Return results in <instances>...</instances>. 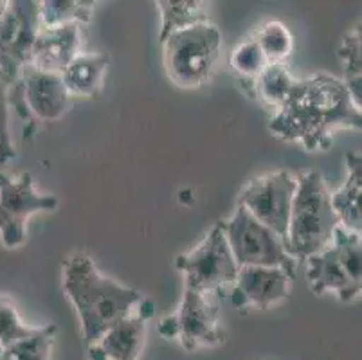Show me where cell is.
I'll return each instance as SVG.
<instances>
[{
	"label": "cell",
	"instance_id": "obj_1",
	"mask_svg": "<svg viewBox=\"0 0 362 360\" xmlns=\"http://www.w3.org/2000/svg\"><path fill=\"white\" fill-rule=\"evenodd\" d=\"M361 108L342 79L317 72L296 81L287 101L274 112L269 130L307 151H325L337 130H361Z\"/></svg>",
	"mask_w": 362,
	"mask_h": 360
},
{
	"label": "cell",
	"instance_id": "obj_2",
	"mask_svg": "<svg viewBox=\"0 0 362 360\" xmlns=\"http://www.w3.org/2000/svg\"><path fill=\"white\" fill-rule=\"evenodd\" d=\"M62 286L80 317L81 335L90 346L105 332L132 315L144 296L98 270L85 254L69 257L62 269Z\"/></svg>",
	"mask_w": 362,
	"mask_h": 360
},
{
	"label": "cell",
	"instance_id": "obj_3",
	"mask_svg": "<svg viewBox=\"0 0 362 360\" xmlns=\"http://www.w3.org/2000/svg\"><path fill=\"white\" fill-rule=\"evenodd\" d=\"M339 226L321 171L310 170L299 175L285 238L288 256L296 262H305L321 252L332 243L334 231Z\"/></svg>",
	"mask_w": 362,
	"mask_h": 360
},
{
	"label": "cell",
	"instance_id": "obj_4",
	"mask_svg": "<svg viewBox=\"0 0 362 360\" xmlns=\"http://www.w3.org/2000/svg\"><path fill=\"white\" fill-rule=\"evenodd\" d=\"M220 52L222 33L211 22L171 33L163 42L166 74L180 88L206 85L215 74Z\"/></svg>",
	"mask_w": 362,
	"mask_h": 360
},
{
	"label": "cell",
	"instance_id": "obj_5",
	"mask_svg": "<svg viewBox=\"0 0 362 360\" xmlns=\"http://www.w3.org/2000/svg\"><path fill=\"white\" fill-rule=\"evenodd\" d=\"M223 234L229 243L236 265L276 267L296 277L298 262L288 256L283 238L258 222L245 207H236L235 214L222 222Z\"/></svg>",
	"mask_w": 362,
	"mask_h": 360
},
{
	"label": "cell",
	"instance_id": "obj_6",
	"mask_svg": "<svg viewBox=\"0 0 362 360\" xmlns=\"http://www.w3.org/2000/svg\"><path fill=\"white\" fill-rule=\"evenodd\" d=\"M54 194L38 193L31 173L18 177L0 171V243L15 250L25 243L28 220L36 213H51L58 207Z\"/></svg>",
	"mask_w": 362,
	"mask_h": 360
},
{
	"label": "cell",
	"instance_id": "obj_7",
	"mask_svg": "<svg viewBox=\"0 0 362 360\" xmlns=\"http://www.w3.org/2000/svg\"><path fill=\"white\" fill-rule=\"evenodd\" d=\"M173 265L184 276L187 289L209 294L236 281L240 267L233 257L223 234L222 222L209 229L199 247L173 260Z\"/></svg>",
	"mask_w": 362,
	"mask_h": 360
},
{
	"label": "cell",
	"instance_id": "obj_8",
	"mask_svg": "<svg viewBox=\"0 0 362 360\" xmlns=\"http://www.w3.org/2000/svg\"><path fill=\"white\" fill-rule=\"evenodd\" d=\"M159 333L166 339H177L187 352L216 348L226 341L218 306L207 294L187 286H184L179 312L160 321Z\"/></svg>",
	"mask_w": 362,
	"mask_h": 360
},
{
	"label": "cell",
	"instance_id": "obj_9",
	"mask_svg": "<svg viewBox=\"0 0 362 360\" xmlns=\"http://www.w3.org/2000/svg\"><path fill=\"white\" fill-rule=\"evenodd\" d=\"M40 9L35 0H9L0 18V74L11 85L29 65L33 45L40 33Z\"/></svg>",
	"mask_w": 362,
	"mask_h": 360
},
{
	"label": "cell",
	"instance_id": "obj_10",
	"mask_svg": "<svg viewBox=\"0 0 362 360\" xmlns=\"http://www.w3.org/2000/svg\"><path fill=\"white\" fill-rule=\"evenodd\" d=\"M296 190L298 177L291 171L278 170L259 175L243 187L238 206L245 207L258 222L274 231L285 242Z\"/></svg>",
	"mask_w": 362,
	"mask_h": 360
},
{
	"label": "cell",
	"instance_id": "obj_11",
	"mask_svg": "<svg viewBox=\"0 0 362 360\" xmlns=\"http://www.w3.org/2000/svg\"><path fill=\"white\" fill-rule=\"evenodd\" d=\"M294 279L287 270L276 267H242L233 283V306L243 308L252 305L269 310L287 299Z\"/></svg>",
	"mask_w": 362,
	"mask_h": 360
},
{
	"label": "cell",
	"instance_id": "obj_12",
	"mask_svg": "<svg viewBox=\"0 0 362 360\" xmlns=\"http://www.w3.org/2000/svg\"><path fill=\"white\" fill-rule=\"evenodd\" d=\"M153 315V303L144 297L136 312L112 326L94 344L87 346L90 360H139L146 337V323Z\"/></svg>",
	"mask_w": 362,
	"mask_h": 360
},
{
	"label": "cell",
	"instance_id": "obj_13",
	"mask_svg": "<svg viewBox=\"0 0 362 360\" xmlns=\"http://www.w3.org/2000/svg\"><path fill=\"white\" fill-rule=\"evenodd\" d=\"M21 87L25 107L35 121H58L71 108V94L60 74L28 65L21 76Z\"/></svg>",
	"mask_w": 362,
	"mask_h": 360
},
{
	"label": "cell",
	"instance_id": "obj_14",
	"mask_svg": "<svg viewBox=\"0 0 362 360\" xmlns=\"http://www.w3.org/2000/svg\"><path fill=\"white\" fill-rule=\"evenodd\" d=\"M83 25L65 24L58 28H40L33 45L29 65L38 71L62 74L72 59L81 52Z\"/></svg>",
	"mask_w": 362,
	"mask_h": 360
},
{
	"label": "cell",
	"instance_id": "obj_15",
	"mask_svg": "<svg viewBox=\"0 0 362 360\" xmlns=\"http://www.w3.org/2000/svg\"><path fill=\"white\" fill-rule=\"evenodd\" d=\"M307 263V281L315 296H325L334 292L339 301L350 303L361 296L362 285L348 276L346 269L342 267L337 252L332 245L322 249L321 252L305 260Z\"/></svg>",
	"mask_w": 362,
	"mask_h": 360
},
{
	"label": "cell",
	"instance_id": "obj_16",
	"mask_svg": "<svg viewBox=\"0 0 362 360\" xmlns=\"http://www.w3.org/2000/svg\"><path fill=\"white\" fill-rule=\"evenodd\" d=\"M346 180L330 194L332 209L337 214L339 223L354 233H361L362 229V213H361V197H362V157L361 151H348L346 153Z\"/></svg>",
	"mask_w": 362,
	"mask_h": 360
},
{
	"label": "cell",
	"instance_id": "obj_17",
	"mask_svg": "<svg viewBox=\"0 0 362 360\" xmlns=\"http://www.w3.org/2000/svg\"><path fill=\"white\" fill-rule=\"evenodd\" d=\"M108 56L105 52H83L76 56L62 72L67 92L78 98H94L103 87L108 71Z\"/></svg>",
	"mask_w": 362,
	"mask_h": 360
},
{
	"label": "cell",
	"instance_id": "obj_18",
	"mask_svg": "<svg viewBox=\"0 0 362 360\" xmlns=\"http://www.w3.org/2000/svg\"><path fill=\"white\" fill-rule=\"evenodd\" d=\"M156 6L160 11V44L171 33L182 31L192 25L209 22L207 16V4L200 0H159Z\"/></svg>",
	"mask_w": 362,
	"mask_h": 360
},
{
	"label": "cell",
	"instance_id": "obj_19",
	"mask_svg": "<svg viewBox=\"0 0 362 360\" xmlns=\"http://www.w3.org/2000/svg\"><path fill=\"white\" fill-rule=\"evenodd\" d=\"M342 67V83L350 92L354 103L362 107V51H361V24L351 28L342 36L337 49Z\"/></svg>",
	"mask_w": 362,
	"mask_h": 360
},
{
	"label": "cell",
	"instance_id": "obj_20",
	"mask_svg": "<svg viewBox=\"0 0 362 360\" xmlns=\"http://www.w3.org/2000/svg\"><path fill=\"white\" fill-rule=\"evenodd\" d=\"M98 2L94 0H44L38 2L42 28L65 24H87Z\"/></svg>",
	"mask_w": 362,
	"mask_h": 360
},
{
	"label": "cell",
	"instance_id": "obj_21",
	"mask_svg": "<svg viewBox=\"0 0 362 360\" xmlns=\"http://www.w3.org/2000/svg\"><path fill=\"white\" fill-rule=\"evenodd\" d=\"M296 81L298 78H294L283 64L267 65L265 71L256 79L255 94H258V98L267 107L278 110L291 95L292 88L296 87Z\"/></svg>",
	"mask_w": 362,
	"mask_h": 360
},
{
	"label": "cell",
	"instance_id": "obj_22",
	"mask_svg": "<svg viewBox=\"0 0 362 360\" xmlns=\"http://www.w3.org/2000/svg\"><path fill=\"white\" fill-rule=\"evenodd\" d=\"M56 335H58V328L54 325L33 328L28 337L4 348L2 360H51Z\"/></svg>",
	"mask_w": 362,
	"mask_h": 360
},
{
	"label": "cell",
	"instance_id": "obj_23",
	"mask_svg": "<svg viewBox=\"0 0 362 360\" xmlns=\"http://www.w3.org/2000/svg\"><path fill=\"white\" fill-rule=\"evenodd\" d=\"M252 38L262 49L269 65L283 64L292 54L294 38H292L291 29L279 20H269L263 25H259Z\"/></svg>",
	"mask_w": 362,
	"mask_h": 360
},
{
	"label": "cell",
	"instance_id": "obj_24",
	"mask_svg": "<svg viewBox=\"0 0 362 360\" xmlns=\"http://www.w3.org/2000/svg\"><path fill=\"white\" fill-rule=\"evenodd\" d=\"M267 65L269 64H267L265 56H263L262 49L258 47L252 36L242 42L231 54V69L238 76L240 81L243 83V88L249 94H255L256 79L265 71Z\"/></svg>",
	"mask_w": 362,
	"mask_h": 360
},
{
	"label": "cell",
	"instance_id": "obj_25",
	"mask_svg": "<svg viewBox=\"0 0 362 360\" xmlns=\"http://www.w3.org/2000/svg\"><path fill=\"white\" fill-rule=\"evenodd\" d=\"M35 326H28L22 321L18 308L11 297L0 294V344L8 348L13 342L21 341L33 332Z\"/></svg>",
	"mask_w": 362,
	"mask_h": 360
},
{
	"label": "cell",
	"instance_id": "obj_26",
	"mask_svg": "<svg viewBox=\"0 0 362 360\" xmlns=\"http://www.w3.org/2000/svg\"><path fill=\"white\" fill-rule=\"evenodd\" d=\"M9 83L0 74V168L8 166L16 157V148L11 137V115H9Z\"/></svg>",
	"mask_w": 362,
	"mask_h": 360
},
{
	"label": "cell",
	"instance_id": "obj_27",
	"mask_svg": "<svg viewBox=\"0 0 362 360\" xmlns=\"http://www.w3.org/2000/svg\"><path fill=\"white\" fill-rule=\"evenodd\" d=\"M8 4H9V0H0V18L4 16L6 9H8Z\"/></svg>",
	"mask_w": 362,
	"mask_h": 360
},
{
	"label": "cell",
	"instance_id": "obj_28",
	"mask_svg": "<svg viewBox=\"0 0 362 360\" xmlns=\"http://www.w3.org/2000/svg\"><path fill=\"white\" fill-rule=\"evenodd\" d=\"M4 359V346L0 344V360Z\"/></svg>",
	"mask_w": 362,
	"mask_h": 360
}]
</instances>
